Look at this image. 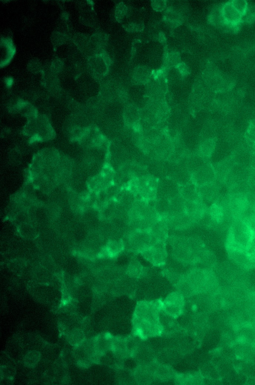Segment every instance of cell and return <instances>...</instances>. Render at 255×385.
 Here are the masks:
<instances>
[{"instance_id": "cell-1", "label": "cell", "mask_w": 255, "mask_h": 385, "mask_svg": "<svg viewBox=\"0 0 255 385\" xmlns=\"http://www.w3.org/2000/svg\"><path fill=\"white\" fill-rule=\"evenodd\" d=\"M254 231L242 218H233L228 230L226 247L227 251H245Z\"/></svg>"}, {"instance_id": "cell-2", "label": "cell", "mask_w": 255, "mask_h": 385, "mask_svg": "<svg viewBox=\"0 0 255 385\" xmlns=\"http://www.w3.org/2000/svg\"><path fill=\"white\" fill-rule=\"evenodd\" d=\"M125 248L132 252H141L157 241L149 230L129 228L123 238Z\"/></svg>"}, {"instance_id": "cell-3", "label": "cell", "mask_w": 255, "mask_h": 385, "mask_svg": "<svg viewBox=\"0 0 255 385\" xmlns=\"http://www.w3.org/2000/svg\"><path fill=\"white\" fill-rule=\"evenodd\" d=\"M146 260L155 266L165 265L168 257L165 242L157 241L141 252Z\"/></svg>"}, {"instance_id": "cell-4", "label": "cell", "mask_w": 255, "mask_h": 385, "mask_svg": "<svg viewBox=\"0 0 255 385\" xmlns=\"http://www.w3.org/2000/svg\"><path fill=\"white\" fill-rule=\"evenodd\" d=\"M157 183L153 179L142 178L137 181L133 190L131 191L134 194L137 193L139 194L143 199L146 201L154 200L156 197Z\"/></svg>"}, {"instance_id": "cell-5", "label": "cell", "mask_w": 255, "mask_h": 385, "mask_svg": "<svg viewBox=\"0 0 255 385\" xmlns=\"http://www.w3.org/2000/svg\"><path fill=\"white\" fill-rule=\"evenodd\" d=\"M166 219L169 230L187 231L196 225L192 217L186 212Z\"/></svg>"}, {"instance_id": "cell-6", "label": "cell", "mask_w": 255, "mask_h": 385, "mask_svg": "<svg viewBox=\"0 0 255 385\" xmlns=\"http://www.w3.org/2000/svg\"><path fill=\"white\" fill-rule=\"evenodd\" d=\"M179 194V186L172 179L161 180L157 183L156 198L170 199Z\"/></svg>"}, {"instance_id": "cell-7", "label": "cell", "mask_w": 255, "mask_h": 385, "mask_svg": "<svg viewBox=\"0 0 255 385\" xmlns=\"http://www.w3.org/2000/svg\"><path fill=\"white\" fill-rule=\"evenodd\" d=\"M149 230L157 241L165 242L169 237V228L166 218H158Z\"/></svg>"}, {"instance_id": "cell-8", "label": "cell", "mask_w": 255, "mask_h": 385, "mask_svg": "<svg viewBox=\"0 0 255 385\" xmlns=\"http://www.w3.org/2000/svg\"><path fill=\"white\" fill-rule=\"evenodd\" d=\"M215 177L216 173L213 169L209 166L205 165L196 171L193 177V182L199 187L214 182Z\"/></svg>"}, {"instance_id": "cell-9", "label": "cell", "mask_w": 255, "mask_h": 385, "mask_svg": "<svg viewBox=\"0 0 255 385\" xmlns=\"http://www.w3.org/2000/svg\"><path fill=\"white\" fill-rule=\"evenodd\" d=\"M180 195L187 201H197L200 199L198 187L193 182H190L179 186Z\"/></svg>"}, {"instance_id": "cell-10", "label": "cell", "mask_w": 255, "mask_h": 385, "mask_svg": "<svg viewBox=\"0 0 255 385\" xmlns=\"http://www.w3.org/2000/svg\"><path fill=\"white\" fill-rule=\"evenodd\" d=\"M165 305L167 311L170 314L178 315L181 311L183 298L179 292L171 293L167 297Z\"/></svg>"}, {"instance_id": "cell-11", "label": "cell", "mask_w": 255, "mask_h": 385, "mask_svg": "<svg viewBox=\"0 0 255 385\" xmlns=\"http://www.w3.org/2000/svg\"><path fill=\"white\" fill-rule=\"evenodd\" d=\"M222 14L226 21L233 24L239 22L243 16L234 7L231 1L228 2L223 5L222 9Z\"/></svg>"}, {"instance_id": "cell-12", "label": "cell", "mask_w": 255, "mask_h": 385, "mask_svg": "<svg viewBox=\"0 0 255 385\" xmlns=\"http://www.w3.org/2000/svg\"><path fill=\"white\" fill-rule=\"evenodd\" d=\"M184 212H186V200L180 194L169 199V210L167 218Z\"/></svg>"}, {"instance_id": "cell-13", "label": "cell", "mask_w": 255, "mask_h": 385, "mask_svg": "<svg viewBox=\"0 0 255 385\" xmlns=\"http://www.w3.org/2000/svg\"><path fill=\"white\" fill-rule=\"evenodd\" d=\"M198 192L202 201L204 200L210 201L215 199L217 189L213 182L198 187Z\"/></svg>"}, {"instance_id": "cell-14", "label": "cell", "mask_w": 255, "mask_h": 385, "mask_svg": "<svg viewBox=\"0 0 255 385\" xmlns=\"http://www.w3.org/2000/svg\"><path fill=\"white\" fill-rule=\"evenodd\" d=\"M153 206L159 218L167 217L169 210V199L156 198Z\"/></svg>"}, {"instance_id": "cell-15", "label": "cell", "mask_w": 255, "mask_h": 385, "mask_svg": "<svg viewBox=\"0 0 255 385\" xmlns=\"http://www.w3.org/2000/svg\"><path fill=\"white\" fill-rule=\"evenodd\" d=\"M143 269L141 262L137 258L132 257L128 262L126 271L128 275L137 278L142 275Z\"/></svg>"}, {"instance_id": "cell-16", "label": "cell", "mask_w": 255, "mask_h": 385, "mask_svg": "<svg viewBox=\"0 0 255 385\" xmlns=\"http://www.w3.org/2000/svg\"><path fill=\"white\" fill-rule=\"evenodd\" d=\"M136 200L135 194L129 190L121 193L118 202L129 210Z\"/></svg>"}, {"instance_id": "cell-17", "label": "cell", "mask_w": 255, "mask_h": 385, "mask_svg": "<svg viewBox=\"0 0 255 385\" xmlns=\"http://www.w3.org/2000/svg\"><path fill=\"white\" fill-rule=\"evenodd\" d=\"M125 249L123 239H112L108 245V250L112 255L121 253Z\"/></svg>"}, {"instance_id": "cell-18", "label": "cell", "mask_w": 255, "mask_h": 385, "mask_svg": "<svg viewBox=\"0 0 255 385\" xmlns=\"http://www.w3.org/2000/svg\"><path fill=\"white\" fill-rule=\"evenodd\" d=\"M246 253L250 261L255 267V232L246 248Z\"/></svg>"}, {"instance_id": "cell-19", "label": "cell", "mask_w": 255, "mask_h": 385, "mask_svg": "<svg viewBox=\"0 0 255 385\" xmlns=\"http://www.w3.org/2000/svg\"><path fill=\"white\" fill-rule=\"evenodd\" d=\"M216 145L215 139H211L206 141L202 145L201 152L205 157L211 156L213 152Z\"/></svg>"}, {"instance_id": "cell-20", "label": "cell", "mask_w": 255, "mask_h": 385, "mask_svg": "<svg viewBox=\"0 0 255 385\" xmlns=\"http://www.w3.org/2000/svg\"><path fill=\"white\" fill-rule=\"evenodd\" d=\"M232 3L234 7L244 16L246 13L248 5V2L246 0H236L232 1Z\"/></svg>"}, {"instance_id": "cell-21", "label": "cell", "mask_w": 255, "mask_h": 385, "mask_svg": "<svg viewBox=\"0 0 255 385\" xmlns=\"http://www.w3.org/2000/svg\"><path fill=\"white\" fill-rule=\"evenodd\" d=\"M140 73H139L137 71L135 73L136 74V76H134V77L136 78V80H138V81H144V80H146L147 78L150 74H149V72L147 71V69H139Z\"/></svg>"}, {"instance_id": "cell-22", "label": "cell", "mask_w": 255, "mask_h": 385, "mask_svg": "<svg viewBox=\"0 0 255 385\" xmlns=\"http://www.w3.org/2000/svg\"><path fill=\"white\" fill-rule=\"evenodd\" d=\"M247 136L251 141H255V121L252 123L247 129Z\"/></svg>"}]
</instances>
